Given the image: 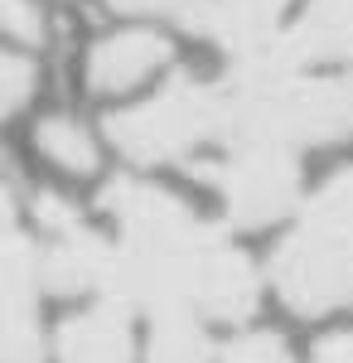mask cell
I'll list each match as a JSON object with an SVG mask.
<instances>
[{
	"label": "cell",
	"mask_w": 353,
	"mask_h": 363,
	"mask_svg": "<svg viewBox=\"0 0 353 363\" xmlns=\"http://www.w3.org/2000/svg\"><path fill=\"white\" fill-rule=\"evenodd\" d=\"M218 363H291V349L267 330H252V335H237L232 344H223Z\"/></svg>",
	"instance_id": "9a60e30c"
},
{
	"label": "cell",
	"mask_w": 353,
	"mask_h": 363,
	"mask_svg": "<svg viewBox=\"0 0 353 363\" xmlns=\"http://www.w3.org/2000/svg\"><path fill=\"white\" fill-rule=\"evenodd\" d=\"M218 354H223V344H213L208 320H198L189 310L150 315L145 363H218Z\"/></svg>",
	"instance_id": "8fae6325"
},
{
	"label": "cell",
	"mask_w": 353,
	"mask_h": 363,
	"mask_svg": "<svg viewBox=\"0 0 353 363\" xmlns=\"http://www.w3.org/2000/svg\"><path fill=\"white\" fill-rule=\"evenodd\" d=\"M267 54L310 73L325 63H353V0H305Z\"/></svg>",
	"instance_id": "9c48e42d"
},
{
	"label": "cell",
	"mask_w": 353,
	"mask_h": 363,
	"mask_svg": "<svg viewBox=\"0 0 353 363\" xmlns=\"http://www.w3.org/2000/svg\"><path fill=\"white\" fill-rule=\"evenodd\" d=\"M39 92V63H29L20 54H5L0 63V102H5V116L25 112V102Z\"/></svg>",
	"instance_id": "4fadbf2b"
},
{
	"label": "cell",
	"mask_w": 353,
	"mask_h": 363,
	"mask_svg": "<svg viewBox=\"0 0 353 363\" xmlns=\"http://www.w3.org/2000/svg\"><path fill=\"white\" fill-rule=\"evenodd\" d=\"M291 10L296 0H198L184 15V25L203 34L208 44H218L228 63H242V58L276 49V39L296 20Z\"/></svg>",
	"instance_id": "52a82bcc"
},
{
	"label": "cell",
	"mask_w": 353,
	"mask_h": 363,
	"mask_svg": "<svg viewBox=\"0 0 353 363\" xmlns=\"http://www.w3.org/2000/svg\"><path fill=\"white\" fill-rule=\"evenodd\" d=\"M111 10H121V15H174V10H184L189 15L198 0H102Z\"/></svg>",
	"instance_id": "2e32d148"
},
{
	"label": "cell",
	"mask_w": 353,
	"mask_h": 363,
	"mask_svg": "<svg viewBox=\"0 0 353 363\" xmlns=\"http://www.w3.org/2000/svg\"><path fill=\"white\" fill-rule=\"evenodd\" d=\"M34 150H39L54 169L78 174V179L97 174V160H102L97 136L82 126L78 116H68V112H49V116L34 121Z\"/></svg>",
	"instance_id": "7c38bea8"
},
{
	"label": "cell",
	"mask_w": 353,
	"mask_h": 363,
	"mask_svg": "<svg viewBox=\"0 0 353 363\" xmlns=\"http://www.w3.org/2000/svg\"><path fill=\"white\" fill-rule=\"evenodd\" d=\"M0 10H5V34H10V44L39 49V44L49 39V20H44V5H39V0H5Z\"/></svg>",
	"instance_id": "5bb4252c"
},
{
	"label": "cell",
	"mask_w": 353,
	"mask_h": 363,
	"mask_svg": "<svg viewBox=\"0 0 353 363\" xmlns=\"http://www.w3.org/2000/svg\"><path fill=\"white\" fill-rule=\"evenodd\" d=\"M189 169L213 189L223 218L237 228L281 223L300 203V184H305L296 150L281 145H228L218 155L194 160Z\"/></svg>",
	"instance_id": "5b68a950"
},
{
	"label": "cell",
	"mask_w": 353,
	"mask_h": 363,
	"mask_svg": "<svg viewBox=\"0 0 353 363\" xmlns=\"http://www.w3.org/2000/svg\"><path fill=\"white\" fill-rule=\"evenodd\" d=\"M223 92V150L228 145H281L315 150L353 136V78L291 68L276 54L228 63Z\"/></svg>",
	"instance_id": "7a4b0ae2"
},
{
	"label": "cell",
	"mask_w": 353,
	"mask_h": 363,
	"mask_svg": "<svg viewBox=\"0 0 353 363\" xmlns=\"http://www.w3.org/2000/svg\"><path fill=\"white\" fill-rule=\"evenodd\" d=\"M310 363H353V335L349 330H334L310 349Z\"/></svg>",
	"instance_id": "e0dca14e"
},
{
	"label": "cell",
	"mask_w": 353,
	"mask_h": 363,
	"mask_svg": "<svg viewBox=\"0 0 353 363\" xmlns=\"http://www.w3.org/2000/svg\"><path fill=\"white\" fill-rule=\"evenodd\" d=\"M54 363H136V325L131 306L92 301L68 315L54 335Z\"/></svg>",
	"instance_id": "30bf717a"
},
{
	"label": "cell",
	"mask_w": 353,
	"mask_h": 363,
	"mask_svg": "<svg viewBox=\"0 0 353 363\" xmlns=\"http://www.w3.org/2000/svg\"><path fill=\"white\" fill-rule=\"evenodd\" d=\"M174 63V44L155 29H111L92 39L82 58V78L97 97H126Z\"/></svg>",
	"instance_id": "ba28073f"
},
{
	"label": "cell",
	"mask_w": 353,
	"mask_h": 363,
	"mask_svg": "<svg viewBox=\"0 0 353 363\" xmlns=\"http://www.w3.org/2000/svg\"><path fill=\"white\" fill-rule=\"evenodd\" d=\"M39 238H29L20 199H5V363H44L54 349L39 330Z\"/></svg>",
	"instance_id": "8992f818"
},
{
	"label": "cell",
	"mask_w": 353,
	"mask_h": 363,
	"mask_svg": "<svg viewBox=\"0 0 353 363\" xmlns=\"http://www.w3.org/2000/svg\"><path fill=\"white\" fill-rule=\"evenodd\" d=\"M102 208L116 223V277L107 301L150 315L189 310L208 325H237L257 310L252 262L179 194L116 174L102 184Z\"/></svg>",
	"instance_id": "6da1fadb"
},
{
	"label": "cell",
	"mask_w": 353,
	"mask_h": 363,
	"mask_svg": "<svg viewBox=\"0 0 353 363\" xmlns=\"http://www.w3.org/2000/svg\"><path fill=\"white\" fill-rule=\"evenodd\" d=\"M267 272L291 315L315 320L353 306V169L329 174L305 199Z\"/></svg>",
	"instance_id": "3957f363"
},
{
	"label": "cell",
	"mask_w": 353,
	"mask_h": 363,
	"mask_svg": "<svg viewBox=\"0 0 353 363\" xmlns=\"http://www.w3.org/2000/svg\"><path fill=\"white\" fill-rule=\"evenodd\" d=\"M107 136L136 165H194L208 150H223L218 78H169L155 97L111 112Z\"/></svg>",
	"instance_id": "277c9868"
}]
</instances>
